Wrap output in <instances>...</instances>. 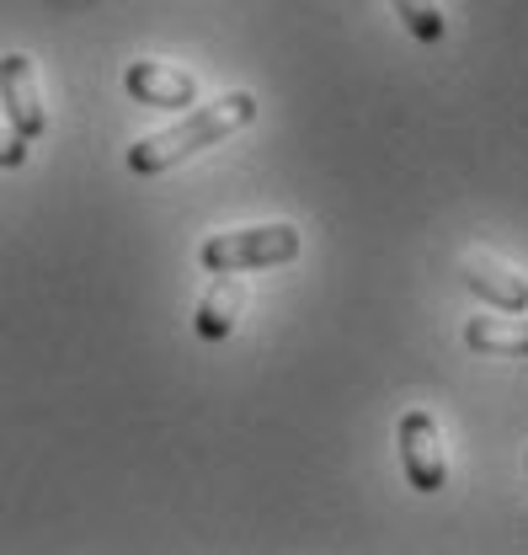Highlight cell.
<instances>
[{"label":"cell","mask_w":528,"mask_h":555,"mask_svg":"<svg viewBox=\"0 0 528 555\" xmlns=\"http://www.w3.org/2000/svg\"><path fill=\"white\" fill-rule=\"evenodd\" d=\"M241 310H246V283H241L235 273H214V288L198 299L193 332H198L203 343H224V337L235 332Z\"/></svg>","instance_id":"obj_7"},{"label":"cell","mask_w":528,"mask_h":555,"mask_svg":"<svg viewBox=\"0 0 528 555\" xmlns=\"http://www.w3.org/2000/svg\"><path fill=\"white\" fill-rule=\"evenodd\" d=\"M464 288H469L475 299H486L491 310H502V315H524L528 310V278L513 273V268L497 262V257H469V262H464Z\"/></svg>","instance_id":"obj_6"},{"label":"cell","mask_w":528,"mask_h":555,"mask_svg":"<svg viewBox=\"0 0 528 555\" xmlns=\"http://www.w3.org/2000/svg\"><path fill=\"white\" fill-rule=\"evenodd\" d=\"M299 230L272 219V224H246V230H224L208 235L198 246V262L208 273H252V268H283L299 257Z\"/></svg>","instance_id":"obj_2"},{"label":"cell","mask_w":528,"mask_h":555,"mask_svg":"<svg viewBox=\"0 0 528 555\" xmlns=\"http://www.w3.org/2000/svg\"><path fill=\"white\" fill-rule=\"evenodd\" d=\"M400 16V27L411 33V38H422V43H443V11H438V0H390Z\"/></svg>","instance_id":"obj_9"},{"label":"cell","mask_w":528,"mask_h":555,"mask_svg":"<svg viewBox=\"0 0 528 555\" xmlns=\"http://www.w3.org/2000/svg\"><path fill=\"white\" fill-rule=\"evenodd\" d=\"M464 347L486 358H528V321H464Z\"/></svg>","instance_id":"obj_8"},{"label":"cell","mask_w":528,"mask_h":555,"mask_svg":"<svg viewBox=\"0 0 528 555\" xmlns=\"http://www.w3.org/2000/svg\"><path fill=\"white\" fill-rule=\"evenodd\" d=\"M246 124H257V96H252V91H230V96H219V102H208V107H193L182 124L139 139L129 150V171L133 177H160V171L182 166L188 155L214 150L219 139L241 134Z\"/></svg>","instance_id":"obj_1"},{"label":"cell","mask_w":528,"mask_h":555,"mask_svg":"<svg viewBox=\"0 0 528 555\" xmlns=\"http://www.w3.org/2000/svg\"><path fill=\"white\" fill-rule=\"evenodd\" d=\"M0 107H5V124L27 139H43L49 129V113H43V91H38V69L27 54H0Z\"/></svg>","instance_id":"obj_4"},{"label":"cell","mask_w":528,"mask_h":555,"mask_svg":"<svg viewBox=\"0 0 528 555\" xmlns=\"http://www.w3.org/2000/svg\"><path fill=\"white\" fill-rule=\"evenodd\" d=\"M124 91L144 107H166V113H182V107H198V80L177 65H160V60H133L124 69Z\"/></svg>","instance_id":"obj_5"},{"label":"cell","mask_w":528,"mask_h":555,"mask_svg":"<svg viewBox=\"0 0 528 555\" xmlns=\"http://www.w3.org/2000/svg\"><path fill=\"white\" fill-rule=\"evenodd\" d=\"M396 443H400V465H405V481L411 491H422V496H433V491H443L449 481V460H443V433H438V416L433 412H405L396 427Z\"/></svg>","instance_id":"obj_3"},{"label":"cell","mask_w":528,"mask_h":555,"mask_svg":"<svg viewBox=\"0 0 528 555\" xmlns=\"http://www.w3.org/2000/svg\"><path fill=\"white\" fill-rule=\"evenodd\" d=\"M0 166H5V171L27 166V139L16 134V129H0Z\"/></svg>","instance_id":"obj_10"}]
</instances>
